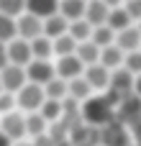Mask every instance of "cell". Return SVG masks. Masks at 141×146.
<instances>
[{
	"label": "cell",
	"instance_id": "1",
	"mask_svg": "<svg viewBox=\"0 0 141 146\" xmlns=\"http://www.w3.org/2000/svg\"><path fill=\"white\" fill-rule=\"evenodd\" d=\"M80 113H82L85 123L98 126V128H103L105 123H110V121L118 118L116 115V103L108 95H90L87 100L80 103Z\"/></svg>",
	"mask_w": 141,
	"mask_h": 146
},
{
	"label": "cell",
	"instance_id": "2",
	"mask_svg": "<svg viewBox=\"0 0 141 146\" xmlns=\"http://www.w3.org/2000/svg\"><path fill=\"white\" fill-rule=\"evenodd\" d=\"M46 100L44 95V87L36 85V82H26L21 90H15V108L18 110H26V113H33L41 108V103Z\"/></svg>",
	"mask_w": 141,
	"mask_h": 146
},
{
	"label": "cell",
	"instance_id": "3",
	"mask_svg": "<svg viewBox=\"0 0 141 146\" xmlns=\"http://www.w3.org/2000/svg\"><path fill=\"white\" fill-rule=\"evenodd\" d=\"M23 69H26V82H36V85H41V87H44L51 77H57L51 59H31Z\"/></svg>",
	"mask_w": 141,
	"mask_h": 146
},
{
	"label": "cell",
	"instance_id": "4",
	"mask_svg": "<svg viewBox=\"0 0 141 146\" xmlns=\"http://www.w3.org/2000/svg\"><path fill=\"white\" fill-rule=\"evenodd\" d=\"M0 131H3L10 141H21V139L26 136V121H23V115H21L18 108L0 115Z\"/></svg>",
	"mask_w": 141,
	"mask_h": 146
},
{
	"label": "cell",
	"instance_id": "5",
	"mask_svg": "<svg viewBox=\"0 0 141 146\" xmlns=\"http://www.w3.org/2000/svg\"><path fill=\"white\" fill-rule=\"evenodd\" d=\"M5 56H8V64H18V67H26L33 56H31V44L21 36L10 38L5 44Z\"/></svg>",
	"mask_w": 141,
	"mask_h": 146
},
{
	"label": "cell",
	"instance_id": "6",
	"mask_svg": "<svg viewBox=\"0 0 141 146\" xmlns=\"http://www.w3.org/2000/svg\"><path fill=\"white\" fill-rule=\"evenodd\" d=\"M41 21H44V18H39V15L23 10L21 15H15V36H21V38H26V41L41 36Z\"/></svg>",
	"mask_w": 141,
	"mask_h": 146
},
{
	"label": "cell",
	"instance_id": "7",
	"mask_svg": "<svg viewBox=\"0 0 141 146\" xmlns=\"http://www.w3.org/2000/svg\"><path fill=\"white\" fill-rule=\"evenodd\" d=\"M100 139H103V146H128V141H131L126 126L118 123V118L100 128Z\"/></svg>",
	"mask_w": 141,
	"mask_h": 146
},
{
	"label": "cell",
	"instance_id": "8",
	"mask_svg": "<svg viewBox=\"0 0 141 146\" xmlns=\"http://www.w3.org/2000/svg\"><path fill=\"white\" fill-rule=\"evenodd\" d=\"M26 85V69L18 67V64H5L0 69V87L8 90V92H15Z\"/></svg>",
	"mask_w": 141,
	"mask_h": 146
},
{
	"label": "cell",
	"instance_id": "9",
	"mask_svg": "<svg viewBox=\"0 0 141 146\" xmlns=\"http://www.w3.org/2000/svg\"><path fill=\"white\" fill-rule=\"evenodd\" d=\"M82 77L87 80V85L92 87V92H95V90L105 92V90H108V80H110V69H105L100 62H95V64H87V67L82 69Z\"/></svg>",
	"mask_w": 141,
	"mask_h": 146
},
{
	"label": "cell",
	"instance_id": "10",
	"mask_svg": "<svg viewBox=\"0 0 141 146\" xmlns=\"http://www.w3.org/2000/svg\"><path fill=\"white\" fill-rule=\"evenodd\" d=\"M82 69H85V64H82V62H80L74 54L57 56V62H54V72H57V77H62V80L80 77V74H82Z\"/></svg>",
	"mask_w": 141,
	"mask_h": 146
},
{
	"label": "cell",
	"instance_id": "11",
	"mask_svg": "<svg viewBox=\"0 0 141 146\" xmlns=\"http://www.w3.org/2000/svg\"><path fill=\"white\" fill-rule=\"evenodd\" d=\"M113 44L126 54V51H134V49H139L141 46V33L139 28L131 23V26H126V28H121V31H116V38H113Z\"/></svg>",
	"mask_w": 141,
	"mask_h": 146
},
{
	"label": "cell",
	"instance_id": "12",
	"mask_svg": "<svg viewBox=\"0 0 141 146\" xmlns=\"http://www.w3.org/2000/svg\"><path fill=\"white\" fill-rule=\"evenodd\" d=\"M108 10H110V8H108L103 0H87V3H85V13H82V18L95 28V26H103V23H105Z\"/></svg>",
	"mask_w": 141,
	"mask_h": 146
},
{
	"label": "cell",
	"instance_id": "13",
	"mask_svg": "<svg viewBox=\"0 0 141 146\" xmlns=\"http://www.w3.org/2000/svg\"><path fill=\"white\" fill-rule=\"evenodd\" d=\"M67 26H69L67 18H62L59 13H51V15H46V18L41 21V33H44L46 38H57V36H62V33H67Z\"/></svg>",
	"mask_w": 141,
	"mask_h": 146
},
{
	"label": "cell",
	"instance_id": "14",
	"mask_svg": "<svg viewBox=\"0 0 141 146\" xmlns=\"http://www.w3.org/2000/svg\"><path fill=\"white\" fill-rule=\"evenodd\" d=\"M92 95V87L87 85V80L80 74V77H72V80H67V98H72V100H77V103H82V100H87Z\"/></svg>",
	"mask_w": 141,
	"mask_h": 146
},
{
	"label": "cell",
	"instance_id": "15",
	"mask_svg": "<svg viewBox=\"0 0 141 146\" xmlns=\"http://www.w3.org/2000/svg\"><path fill=\"white\" fill-rule=\"evenodd\" d=\"M23 121H26V136H33V139H39V136H46V131H49V123L41 118V113H39V110H33V113L23 115Z\"/></svg>",
	"mask_w": 141,
	"mask_h": 146
},
{
	"label": "cell",
	"instance_id": "16",
	"mask_svg": "<svg viewBox=\"0 0 141 146\" xmlns=\"http://www.w3.org/2000/svg\"><path fill=\"white\" fill-rule=\"evenodd\" d=\"M85 3H87V0H59L57 13H59L62 18H67V21H77V18H82V13H85Z\"/></svg>",
	"mask_w": 141,
	"mask_h": 146
},
{
	"label": "cell",
	"instance_id": "17",
	"mask_svg": "<svg viewBox=\"0 0 141 146\" xmlns=\"http://www.w3.org/2000/svg\"><path fill=\"white\" fill-rule=\"evenodd\" d=\"M98 62H100L105 69H116V67H121V64H123V51H121L116 44H110V46H103V49H100V56H98Z\"/></svg>",
	"mask_w": 141,
	"mask_h": 146
},
{
	"label": "cell",
	"instance_id": "18",
	"mask_svg": "<svg viewBox=\"0 0 141 146\" xmlns=\"http://www.w3.org/2000/svg\"><path fill=\"white\" fill-rule=\"evenodd\" d=\"M131 23H134V21L128 18V13H126L123 5H116V8L108 10V18H105V26H108V28L121 31V28H126V26H131Z\"/></svg>",
	"mask_w": 141,
	"mask_h": 146
},
{
	"label": "cell",
	"instance_id": "19",
	"mask_svg": "<svg viewBox=\"0 0 141 146\" xmlns=\"http://www.w3.org/2000/svg\"><path fill=\"white\" fill-rule=\"evenodd\" d=\"M74 56H77L85 67H87V64H95L98 56H100V46H95L90 38H87V41H80L77 49H74Z\"/></svg>",
	"mask_w": 141,
	"mask_h": 146
},
{
	"label": "cell",
	"instance_id": "20",
	"mask_svg": "<svg viewBox=\"0 0 141 146\" xmlns=\"http://www.w3.org/2000/svg\"><path fill=\"white\" fill-rule=\"evenodd\" d=\"M57 5H59V0H26V13L46 18V15L57 13Z\"/></svg>",
	"mask_w": 141,
	"mask_h": 146
},
{
	"label": "cell",
	"instance_id": "21",
	"mask_svg": "<svg viewBox=\"0 0 141 146\" xmlns=\"http://www.w3.org/2000/svg\"><path fill=\"white\" fill-rule=\"evenodd\" d=\"M77 49V41L69 36V33H62L57 38H51V54L54 56H67V54H74Z\"/></svg>",
	"mask_w": 141,
	"mask_h": 146
},
{
	"label": "cell",
	"instance_id": "22",
	"mask_svg": "<svg viewBox=\"0 0 141 146\" xmlns=\"http://www.w3.org/2000/svg\"><path fill=\"white\" fill-rule=\"evenodd\" d=\"M39 113H41V118H44L46 123H54V121H59V118L64 115V108H62V100H51V98H46V100L41 103Z\"/></svg>",
	"mask_w": 141,
	"mask_h": 146
},
{
	"label": "cell",
	"instance_id": "23",
	"mask_svg": "<svg viewBox=\"0 0 141 146\" xmlns=\"http://www.w3.org/2000/svg\"><path fill=\"white\" fill-rule=\"evenodd\" d=\"M28 44H31V56L33 59H51L54 56L51 54V38H46L44 33L36 36V38H31Z\"/></svg>",
	"mask_w": 141,
	"mask_h": 146
},
{
	"label": "cell",
	"instance_id": "24",
	"mask_svg": "<svg viewBox=\"0 0 141 146\" xmlns=\"http://www.w3.org/2000/svg\"><path fill=\"white\" fill-rule=\"evenodd\" d=\"M67 33L80 44V41H87L90 38V33H92V26L85 21V18H77V21H69V26H67Z\"/></svg>",
	"mask_w": 141,
	"mask_h": 146
},
{
	"label": "cell",
	"instance_id": "25",
	"mask_svg": "<svg viewBox=\"0 0 141 146\" xmlns=\"http://www.w3.org/2000/svg\"><path fill=\"white\" fill-rule=\"evenodd\" d=\"M44 95L51 98V100H64V98H67V80L51 77V80L44 85Z\"/></svg>",
	"mask_w": 141,
	"mask_h": 146
},
{
	"label": "cell",
	"instance_id": "26",
	"mask_svg": "<svg viewBox=\"0 0 141 146\" xmlns=\"http://www.w3.org/2000/svg\"><path fill=\"white\" fill-rule=\"evenodd\" d=\"M113 38H116V31H113V28H108L105 23H103V26H95V28H92V33H90V41H92L95 46H100V49H103V46H110V44H113Z\"/></svg>",
	"mask_w": 141,
	"mask_h": 146
},
{
	"label": "cell",
	"instance_id": "27",
	"mask_svg": "<svg viewBox=\"0 0 141 146\" xmlns=\"http://www.w3.org/2000/svg\"><path fill=\"white\" fill-rule=\"evenodd\" d=\"M10 38H15V18L0 13V44H8Z\"/></svg>",
	"mask_w": 141,
	"mask_h": 146
},
{
	"label": "cell",
	"instance_id": "28",
	"mask_svg": "<svg viewBox=\"0 0 141 146\" xmlns=\"http://www.w3.org/2000/svg\"><path fill=\"white\" fill-rule=\"evenodd\" d=\"M121 67H126L131 74H139V72H141V49L126 51V54H123V64H121Z\"/></svg>",
	"mask_w": 141,
	"mask_h": 146
},
{
	"label": "cell",
	"instance_id": "29",
	"mask_svg": "<svg viewBox=\"0 0 141 146\" xmlns=\"http://www.w3.org/2000/svg\"><path fill=\"white\" fill-rule=\"evenodd\" d=\"M23 10H26V0H0V13H3V15L15 18V15H21Z\"/></svg>",
	"mask_w": 141,
	"mask_h": 146
},
{
	"label": "cell",
	"instance_id": "30",
	"mask_svg": "<svg viewBox=\"0 0 141 146\" xmlns=\"http://www.w3.org/2000/svg\"><path fill=\"white\" fill-rule=\"evenodd\" d=\"M10 110H15V92L0 90V115L3 113H10Z\"/></svg>",
	"mask_w": 141,
	"mask_h": 146
},
{
	"label": "cell",
	"instance_id": "31",
	"mask_svg": "<svg viewBox=\"0 0 141 146\" xmlns=\"http://www.w3.org/2000/svg\"><path fill=\"white\" fill-rule=\"evenodd\" d=\"M121 5L126 8V13H128V18H131L134 23L141 18V0H123Z\"/></svg>",
	"mask_w": 141,
	"mask_h": 146
},
{
	"label": "cell",
	"instance_id": "32",
	"mask_svg": "<svg viewBox=\"0 0 141 146\" xmlns=\"http://www.w3.org/2000/svg\"><path fill=\"white\" fill-rule=\"evenodd\" d=\"M131 92H134V95H136V98L141 100V72H139V74H134V82H131Z\"/></svg>",
	"mask_w": 141,
	"mask_h": 146
},
{
	"label": "cell",
	"instance_id": "33",
	"mask_svg": "<svg viewBox=\"0 0 141 146\" xmlns=\"http://www.w3.org/2000/svg\"><path fill=\"white\" fill-rule=\"evenodd\" d=\"M8 64V56H5V44H0V69Z\"/></svg>",
	"mask_w": 141,
	"mask_h": 146
},
{
	"label": "cell",
	"instance_id": "34",
	"mask_svg": "<svg viewBox=\"0 0 141 146\" xmlns=\"http://www.w3.org/2000/svg\"><path fill=\"white\" fill-rule=\"evenodd\" d=\"M0 146H13V141H10V139H8L3 131H0Z\"/></svg>",
	"mask_w": 141,
	"mask_h": 146
},
{
	"label": "cell",
	"instance_id": "35",
	"mask_svg": "<svg viewBox=\"0 0 141 146\" xmlns=\"http://www.w3.org/2000/svg\"><path fill=\"white\" fill-rule=\"evenodd\" d=\"M103 3H105V5H108V8H116V5H121V3H123V0H103Z\"/></svg>",
	"mask_w": 141,
	"mask_h": 146
},
{
	"label": "cell",
	"instance_id": "36",
	"mask_svg": "<svg viewBox=\"0 0 141 146\" xmlns=\"http://www.w3.org/2000/svg\"><path fill=\"white\" fill-rule=\"evenodd\" d=\"M13 146H36V144H28V141H15Z\"/></svg>",
	"mask_w": 141,
	"mask_h": 146
},
{
	"label": "cell",
	"instance_id": "37",
	"mask_svg": "<svg viewBox=\"0 0 141 146\" xmlns=\"http://www.w3.org/2000/svg\"><path fill=\"white\" fill-rule=\"evenodd\" d=\"M134 26H136V28H139V33H141V18H139V21H136V23H134Z\"/></svg>",
	"mask_w": 141,
	"mask_h": 146
},
{
	"label": "cell",
	"instance_id": "38",
	"mask_svg": "<svg viewBox=\"0 0 141 146\" xmlns=\"http://www.w3.org/2000/svg\"><path fill=\"white\" fill-rule=\"evenodd\" d=\"M0 90H3V87H0Z\"/></svg>",
	"mask_w": 141,
	"mask_h": 146
},
{
	"label": "cell",
	"instance_id": "39",
	"mask_svg": "<svg viewBox=\"0 0 141 146\" xmlns=\"http://www.w3.org/2000/svg\"><path fill=\"white\" fill-rule=\"evenodd\" d=\"M139 49H141V46H139Z\"/></svg>",
	"mask_w": 141,
	"mask_h": 146
}]
</instances>
